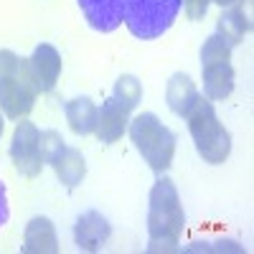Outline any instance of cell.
<instances>
[{"label": "cell", "instance_id": "6da1fadb", "mask_svg": "<svg viewBox=\"0 0 254 254\" xmlns=\"http://www.w3.org/2000/svg\"><path fill=\"white\" fill-rule=\"evenodd\" d=\"M186 226L183 206L176 183L171 178H158L150 188V208H147V234L150 252H176Z\"/></svg>", "mask_w": 254, "mask_h": 254}, {"label": "cell", "instance_id": "ac0fdd59", "mask_svg": "<svg viewBox=\"0 0 254 254\" xmlns=\"http://www.w3.org/2000/svg\"><path fill=\"white\" fill-rule=\"evenodd\" d=\"M64 137L56 132V130H44L41 132V158H44V165L49 163L51 165V160L64 150Z\"/></svg>", "mask_w": 254, "mask_h": 254}, {"label": "cell", "instance_id": "3957f363", "mask_svg": "<svg viewBox=\"0 0 254 254\" xmlns=\"http://www.w3.org/2000/svg\"><path fill=\"white\" fill-rule=\"evenodd\" d=\"M36 87L28 74V59L0 49V110L10 120H23L36 104Z\"/></svg>", "mask_w": 254, "mask_h": 254}, {"label": "cell", "instance_id": "9c48e42d", "mask_svg": "<svg viewBox=\"0 0 254 254\" xmlns=\"http://www.w3.org/2000/svg\"><path fill=\"white\" fill-rule=\"evenodd\" d=\"M112 234L110 221L99 211H87L74 224V242L81 252H99Z\"/></svg>", "mask_w": 254, "mask_h": 254}, {"label": "cell", "instance_id": "5bb4252c", "mask_svg": "<svg viewBox=\"0 0 254 254\" xmlns=\"http://www.w3.org/2000/svg\"><path fill=\"white\" fill-rule=\"evenodd\" d=\"M196 97H198V89H196V84L190 81L188 74L178 71V74L171 76L168 89H165V102H168V107H171L173 115L186 117V112L190 110V104L196 102Z\"/></svg>", "mask_w": 254, "mask_h": 254}, {"label": "cell", "instance_id": "d6986e66", "mask_svg": "<svg viewBox=\"0 0 254 254\" xmlns=\"http://www.w3.org/2000/svg\"><path fill=\"white\" fill-rule=\"evenodd\" d=\"M208 3L211 0H183V8H186V15L190 20H201L208 10Z\"/></svg>", "mask_w": 254, "mask_h": 254}, {"label": "cell", "instance_id": "5b68a950", "mask_svg": "<svg viewBox=\"0 0 254 254\" xmlns=\"http://www.w3.org/2000/svg\"><path fill=\"white\" fill-rule=\"evenodd\" d=\"M183 0H122V20L135 38H160L176 23Z\"/></svg>", "mask_w": 254, "mask_h": 254}, {"label": "cell", "instance_id": "7a4b0ae2", "mask_svg": "<svg viewBox=\"0 0 254 254\" xmlns=\"http://www.w3.org/2000/svg\"><path fill=\"white\" fill-rule=\"evenodd\" d=\"M183 120L188 122V132H190V137H193V142H196L198 155L206 163H211V165H221L229 158V153H231V135H229L226 127L219 122L211 99L198 94Z\"/></svg>", "mask_w": 254, "mask_h": 254}, {"label": "cell", "instance_id": "9a60e30c", "mask_svg": "<svg viewBox=\"0 0 254 254\" xmlns=\"http://www.w3.org/2000/svg\"><path fill=\"white\" fill-rule=\"evenodd\" d=\"M249 31H252V20L244 13V8H237V5H229V10L221 13L219 20H216V33L226 41L229 46L242 44Z\"/></svg>", "mask_w": 254, "mask_h": 254}, {"label": "cell", "instance_id": "277c9868", "mask_svg": "<svg viewBox=\"0 0 254 254\" xmlns=\"http://www.w3.org/2000/svg\"><path fill=\"white\" fill-rule=\"evenodd\" d=\"M135 147L140 150L142 160L153 168L155 173H165L176 155V135L171 127H165L153 112H142L127 125Z\"/></svg>", "mask_w": 254, "mask_h": 254}, {"label": "cell", "instance_id": "7402d4cb", "mask_svg": "<svg viewBox=\"0 0 254 254\" xmlns=\"http://www.w3.org/2000/svg\"><path fill=\"white\" fill-rule=\"evenodd\" d=\"M0 135H3V117H0Z\"/></svg>", "mask_w": 254, "mask_h": 254}, {"label": "cell", "instance_id": "52a82bcc", "mask_svg": "<svg viewBox=\"0 0 254 254\" xmlns=\"http://www.w3.org/2000/svg\"><path fill=\"white\" fill-rule=\"evenodd\" d=\"M10 160L15 171L26 178H36L44 168V158H41V130L33 122L20 120L15 125L13 142H10Z\"/></svg>", "mask_w": 254, "mask_h": 254}, {"label": "cell", "instance_id": "2e32d148", "mask_svg": "<svg viewBox=\"0 0 254 254\" xmlns=\"http://www.w3.org/2000/svg\"><path fill=\"white\" fill-rule=\"evenodd\" d=\"M66 122L76 135H92L97 127V104L89 97H76L66 102Z\"/></svg>", "mask_w": 254, "mask_h": 254}, {"label": "cell", "instance_id": "ba28073f", "mask_svg": "<svg viewBox=\"0 0 254 254\" xmlns=\"http://www.w3.org/2000/svg\"><path fill=\"white\" fill-rule=\"evenodd\" d=\"M28 74L33 79V87L38 94H49L61 74V56L51 44H41L33 49L28 59Z\"/></svg>", "mask_w": 254, "mask_h": 254}, {"label": "cell", "instance_id": "ffe728a7", "mask_svg": "<svg viewBox=\"0 0 254 254\" xmlns=\"http://www.w3.org/2000/svg\"><path fill=\"white\" fill-rule=\"evenodd\" d=\"M8 221V196H5V183L0 181V226Z\"/></svg>", "mask_w": 254, "mask_h": 254}, {"label": "cell", "instance_id": "7c38bea8", "mask_svg": "<svg viewBox=\"0 0 254 254\" xmlns=\"http://www.w3.org/2000/svg\"><path fill=\"white\" fill-rule=\"evenodd\" d=\"M23 252L26 254H56L59 252V239L51 219L36 216L28 221L23 231Z\"/></svg>", "mask_w": 254, "mask_h": 254}, {"label": "cell", "instance_id": "8992f818", "mask_svg": "<svg viewBox=\"0 0 254 254\" xmlns=\"http://www.w3.org/2000/svg\"><path fill=\"white\" fill-rule=\"evenodd\" d=\"M203 94L206 99H226L234 92V69H231V46L214 33L201 49Z\"/></svg>", "mask_w": 254, "mask_h": 254}, {"label": "cell", "instance_id": "44dd1931", "mask_svg": "<svg viewBox=\"0 0 254 254\" xmlns=\"http://www.w3.org/2000/svg\"><path fill=\"white\" fill-rule=\"evenodd\" d=\"M211 3H216V5H221V8H229V5L239 3V0H211Z\"/></svg>", "mask_w": 254, "mask_h": 254}, {"label": "cell", "instance_id": "30bf717a", "mask_svg": "<svg viewBox=\"0 0 254 254\" xmlns=\"http://www.w3.org/2000/svg\"><path fill=\"white\" fill-rule=\"evenodd\" d=\"M130 112L122 102H117L115 97H110L107 102L102 104V110H97V127H94V135L102 140V142H117L127 125H130Z\"/></svg>", "mask_w": 254, "mask_h": 254}, {"label": "cell", "instance_id": "8fae6325", "mask_svg": "<svg viewBox=\"0 0 254 254\" xmlns=\"http://www.w3.org/2000/svg\"><path fill=\"white\" fill-rule=\"evenodd\" d=\"M87 23L99 33H112L122 23V0H76Z\"/></svg>", "mask_w": 254, "mask_h": 254}, {"label": "cell", "instance_id": "4fadbf2b", "mask_svg": "<svg viewBox=\"0 0 254 254\" xmlns=\"http://www.w3.org/2000/svg\"><path fill=\"white\" fill-rule=\"evenodd\" d=\"M51 168H54V173L59 176V181L66 186L69 190L76 188L84 176H87V163H84V155L76 150V147H69V145H64V150L51 160Z\"/></svg>", "mask_w": 254, "mask_h": 254}, {"label": "cell", "instance_id": "e0dca14e", "mask_svg": "<svg viewBox=\"0 0 254 254\" xmlns=\"http://www.w3.org/2000/svg\"><path fill=\"white\" fill-rule=\"evenodd\" d=\"M117 102H122L127 110H135L140 99H142V84L132 76V74H125L115 81V94H112Z\"/></svg>", "mask_w": 254, "mask_h": 254}]
</instances>
